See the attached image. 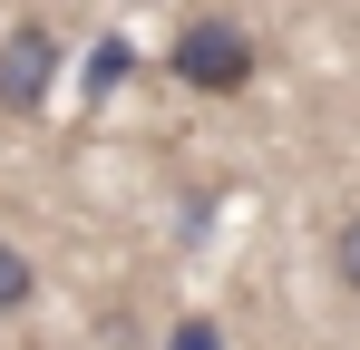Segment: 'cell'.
Masks as SVG:
<instances>
[{
    "mask_svg": "<svg viewBox=\"0 0 360 350\" xmlns=\"http://www.w3.org/2000/svg\"><path fill=\"white\" fill-rule=\"evenodd\" d=\"M166 68H176L195 98H243L253 68H263V49H253V30H243L234 10H195L176 30V49H166Z\"/></svg>",
    "mask_w": 360,
    "mask_h": 350,
    "instance_id": "6da1fadb",
    "label": "cell"
},
{
    "mask_svg": "<svg viewBox=\"0 0 360 350\" xmlns=\"http://www.w3.org/2000/svg\"><path fill=\"white\" fill-rule=\"evenodd\" d=\"M166 350H224V331H214V321H205V311H185L176 331H166Z\"/></svg>",
    "mask_w": 360,
    "mask_h": 350,
    "instance_id": "8992f818",
    "label": "cell"
},
{
    "mask_svg": "<svg viewBox=\"0 0 360 350\" xmlns=\"http://www.w3.org/2000/svg\"><path fill=\"white\" fill-rule=\"evenodd\" d=\"M59 78V30L49 20H10L0 30V117H39Z\"/></svg>",
    "mask_w": 360,
    "mask_h": 350,
    "instance_id": "7a4b0ae2",
    "label": "cell"
},
{
    "mask_svg": "<svg viewBox=\"0 0 360 350\" xmlns=\"http://www.w3.org/2000/svg\"><path fill=\"white\" fill-rule=\"evenodd\" d=\"M30 302H39V263H30L20 243H0V321H20Z\"/></svg>",
    "mask_w": 360,
    "mask_h": 350,
    "instance_id": "3957f363",
    "label": "cell"
},
{
    "mask_svg": "<svg viewBox=\"0 0 360 350\" xmlns=\"http://www.w3.org/2000/svg\"><path fill=\"white\" fill-rule=\"evenodd\" d=\"M331 283L360 292V214H351V224H331Z\"/></svg>",
    "mask_w": 360,
    "mask_h": 350,
    "instance_id": "277c9868",
    "label": "cell"
},
{
    "mask_svg": "<svg viewBox=\"0 0 360 350\" xmlns=\"http://www.w3.org/2000/svg\"><path fill=\"white\" fill-rule=\"evenodd\" d=\"M117 68H127V39H98V58H88V98H108Z\"/></svg>",
    "mask_w": 360,
    "mask_h": 350,
    "instance_id": "5b68a950",
    "label": "cell"
}]
</instances>
